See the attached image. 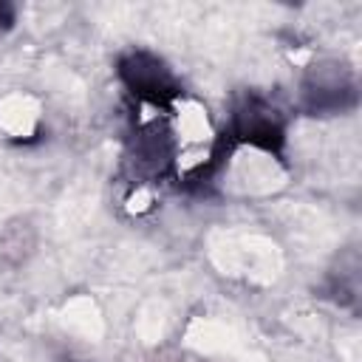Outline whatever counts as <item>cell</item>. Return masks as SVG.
Listing matches in <instances>:
<instances>
[{
	"label": "cell",
	"instance_id": "277c9868",
	"mask_svg": "<svg viewBox=\"0 0 362 362\" xmlns=\"http://www.w3.org/2000/svg\"><path fill=\"white\" fill-rule=\"evenodd\" d=\"M232 133L238 141H246L266 153H277L286 139V122L280 110L266 99L246 96L232 113Z\"/></svg>",
	"mask_w": 362,
	"mask_h": 362
},
{
	"label": "cell",
	"instance_id": "5b68a950",
	"mask_svg": "<svg viewBox=\"0 0 362 362\" xmlns=\"http://www.w3.org/2000/svg\"><path fill=\"white\" fill-rule=\"evenodd\" d=\"M14 17H17L14 6H11V3H3V0H0V31L11 28V25H14Z\"/></svg>",
	"mask_w": 362,
	"mask_h": 362
},
{
	"label": "cell",
	"instance_id": "3957f363",
	"mask_svg": "<svg viewBox=\"0 0 362 362\" xmlns=\"http://www.w3.org/2000/svg\"><path fill=\"white\" fill-rule=\"evenodd\" d=\"M119 79L122 85L141 102L167 105L178 96V82L173 71L150 51H130L119 59Z\"/></svg>",
	"mask_w": 362,
	"mask_h": 362
},
{
	"label": "cell",
	"instance_id": "6da1fadb",
	"mask_svg": "<svg viewBox=\"0 0 362 362\" xmlns=\"http://www.w3.org/2000/svg\"><path fill=\"white\" fill-rule=\"evenodd\" d=\"M356 102L354 74L339 59H320L303 76V105L314 116L345 113Z\"/></svg>",
	"mask_w": 362,
	"mask_h": 362
},
{
	"label": "cell",
	"instance_id": "7a4b0ae2",
	"mask_svg": "<svg viewBox=\"0 0 362 362\" xmlns=\"http://www.w3.org/2000/svg\"><path fill=\"white\" fill-rule=\"evenodd\" d=\"M173 161H175V139L164 122H150L139 127L124 153V170L136 184L164 178Z\"/></svg>",
	"mask_w": 362,
	"mask_h": 362
}]
</instances>
